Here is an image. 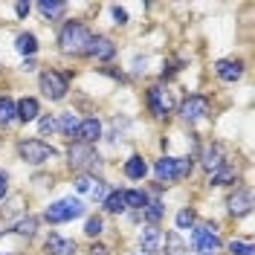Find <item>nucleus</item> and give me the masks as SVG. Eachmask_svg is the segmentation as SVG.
Here are the masks:
<instances>
[{
	"label": "nucleus",
	"instance_id": "obj_1",
	"mask_svg": "<svg viewBox=\"0 0 255 255\" xmlns=\"http://www.w3.org/2000/svg\"><path fill=\"white\" fill-rule=\"evenodd\" d=\"M90 38H93V35H90V29H87L81 20H67L61 35H58V44H61V52H67V55H79V52L87 49Z\"/></svg>",
	"mask_w": 255,
	"mask_h": 255
},
{
	"label": "nucleus",
	"instance_id": "obj_2",
	"mask_svg": "<svg viewBox=\"0 0 255 255\" xmlns=\"http://www.w3.org/2000/svg\"><path fill=\"white\" fill-rule=\"evenodd\" d=\"M191 157H159L154 165V174L159 183H177V180H186L191 174Z\"/></svg>",
	"mask_w": 255,
	"mask_h": 255
},
{
	"label": "nucleus",
	"instance_id": "obj_3",
	"mask_svg": "<svg viewBox=\"0 0 255 255\" xmlns=\"http://www.w3.org/2000/svg\"><path fill=\"white\" fill-rule=\"evenodd\" d=\"M81 215H84V203L76 200V197H64L58 203H49L47 212H44V218L49 223H67L73 218H81Z\"/></svg>",
	"mask_w": 255,
	"mask_h": 255
},
{
	"label": "nucleus",
	"instance_id": "obj_4",
	"mask_svg": "<svg viewBox=\"0 0 255 255\" xmlns=\"http://www.w3.org/2000/svg\"><path fill=\"white\" fill-rule=\"evenodd\" d=\"M17 154L23 157V162H29V165H41V162H49L58 151L52 145L41 142V139H23V142L17 145Z\"/></svg>",
	"mask_w": 255,
	"mask_h": 255
},
{
	"label": "nucleus",
	"instance_id": "obj_5",
	"mask_svg": "<svg viewBox=\"0 0 255 255\" xmlns=\"http://www.w3.org/2000/svg\"><path fill=\"white\" fill-rule=\"evenodd\" d=\"M38 81H41V93L47 96V99H52V102L64 99V96H67V90H70V84H67V76L55 73V70H44Z\"/></svg>",
	"mask_w": 255,
	"mask_h": 255
},
{
	"label": "nucleus",
	"instance_id": "obj_6",
	"mask_svg": "<svg viewBox=\"0 0 255 255\" xmlns=\"http://www.w3.org/2000/svg\"><path fill=\"white\" fill-rule=\"evenodd\" d=\"M191 247H194L197 253H203V255L218 253V250H221V238H218L215 226H197V229L191 232Z\"/></svg>",
	"mask_w": 255,
	"mask_h": 255
},
{
	"label": "nucleus",
	"instance_id": "obj_7",
	"mask_svg": "<svg viewBox=\"0 0 255 255\" xmlns=\"http://www.w3.org/2000/svg\"><path fill=\"white\" fill-rule=\"evenodd\" d=\"M76 142L79 145H93L102 139V122L96 119V116H90V119H81L79 128H76Z\"/></svg>",
	"mask_w": 255,
	"mask_h": 255
},
{
	"label": "nucleus",
	"instance_id": "obj_8",
	"mask_svg": "<svg viewBox=\"0 0 255 255\" xmlns=\"http://www.w3.org/2000/svg\"><path fill=\"white\" fill-rule=\"evenodd\" d=\"M162 241H165L162 229L151 226V223L139 232V247H142V253H148V255H159V253H162V247H165Z\"/></svg>",
	"mask_w": 255,
	"mask_h": 255
},
{
	"label": "nucleus",
	"instance_id": "obj_9",
	"mask_svg": "<svg viewBox=\"0 0 255 255\" xmlns=\"http://www.w3.org/2000/svg\"><path fill=\"white\" fill-rule=\"evenodd\" d=\"M209 113V99L203 96H189L183 105H180V116L186 119V122H197V119H203Z\"/></svg>",
	"mask_w": 255,
	"mask_h": 255
},
{
	"label": "nucleus",
	"instance_id": "obj_10",
	"mask_svg": "<svg viewBox=\"0 0 255 255\" xmlns=\"http://www.w3.org/2000/svg\"><path fill=\"white\" fill-rule=\"evenodd\" d=\"M67 157H70V165H73V168H84V165L99 168V157L93 154V148H90V145H79V142L70 145Z\"/></svg>",
	"mask_w": 255,
	"mask_h": 255
},
{
	"label": "nucleus",
	"instance_id": "obj_11",
	"mask_svg": "<svg viewBox=\"0 0 255 255\" xmlns=\"http://www.w3.org/2000/svg\"><path fill=\"white\" fill-rule=\"evenodd\" d=\"M148 108L154 116H168L171 113V93L165 87H151L148 90Z\"/></svg>",
	"mask_w": 255,
	"mask_h": 255
},
{
	"label": "nucleus",
	"instance_id": "obj_12",
	"mask_svg": "<svg viewBox=\"0 0 255 255\" xmlns=\"http://www.w3.org/2000/svg\"><path fill=\"white\" fill-rule=\"evenodd\" d=\"M84 52L93 55V58H99V61H108V58L116 55V44H113L111 38H105V35H96V38H90V44H87Z\"/></svg>",
	"mask_w": 255,
	"mask_h": 255
},
{
	"label": "nucleus",
	"instance_id": "obj_13",
	"mask_svg": "<svg viewBox=\"0 0 255 255\" xmlns=\"http://www.w3.org/2000/svg\"><path fill=\"white\" fill-rule=\"evenodd\" d=\"M250 209H253V191L247 189V186H241V189L229 197V212H232V215H250Z\"/></svg>",
	"mask_w": 255,
	"mask_h": 255
},
{
	"label": "nucleus",
	"instance_id": "obj_14",
	"mask_svg": "<svg viewBox=\"0 0 255 255\" xmlns=\"http://www.w3.org/2000/svg\"><path fill=\"white\" fill-rule=\"evenodd\" d=\"M47 253L49 255H73L76 253V241L61 238V235H49L47 238Z\"/></svg>",
	"mask_w": 255,
	"mask_h": 255
},
{
	"label": "nucleus",
	"instance_id": "obj_15",
	"mask_svg": "<svg viewBox=\"0 0 255 255\" xmlns=\"http://www.w3.org/2000/svg\"><path fill=\"white\" fill-rule=\"evenodd\" d=\"M15 113L20 122H32V119H38V113H41V108H38V99H32V96H26V99H20L15 105Z\"/></svg>",
	"mask_w": 255,
	"mask_h": 255
},
{
	"label": "nucleus",
	"instance_id": "obj_16",
	"mask_svg": "<svg viewBox=\"0 0 255 255\" xmlns=\"http://www.w3.org/2000/svg\"><path fill=\"white\" fill-rule=\"evenodd\" d=\"M215 73H218V79H223V81H238L241 73H244V64L241 61H218L215 64Z\"/></svg>",
	"mask_w": 255,
	"mask_h": 255
},
{
	"label": "nucleus",
	"instance_id": "obj_17",
	"mask_svg": "<svg viewBox=\"0 0 255 255\" xmlns=\"http://www.w3.org/2000/svg\"><path fill=\"white\" fill-rule=\"evenodd\" d=\"M145 174H148V162H145L139 154L128 157V162H125V177H130V180H142Z\"/></svg>",
	"mask_w": 255,
	"mask_h": 255
},
{
	"label": "nucleus",
	"instance_id": "obj_18",
	"mask_svg": "<svg viewBox=\"0 0 255 255\" xmlns=\"http://www.w3.org/2000/svg\"><path fill=\"white\" fill-rule=\"evenodd\" d=\"M221 165H223V148L221 145H206V151H203V168L218 171Z\"/></svg>",
	"mask_w": 255,
	"mask_h": 255
},
{
	"label": "nucleus",
	"instance_id": "obj_19",
	"mask_svg": "<svg viewBox=\"0 0 255 255\" xmlns=\"http://www.w3.org/2000/svg\"><path fill=\"white\" fill-rule=\"evenodd\" d=\"M15 49L20 55H35V52H38V38H35L32 32H20L15 38Z\"/></svg>",
	"mask_w": 255,
	"mask_h": 255
},
{
	"label": "nucleus",
	"instance_id": "obj_20",
	"mask_svg": "<svg viewBox=\"0 0 255 255\" xmlns=\"http://www.w3.org/2000/svg\"><path fill=\"white\" fill-rule=\"evenodd\" d=\"M148 206V194L142 189H128L125 191V209H136V212H142Z\"/></svg>",
	"mask_w": 255,
	"mask_h": 255
},
{
	"label": "nucleus",
	"instance_id": "obj_21",
	"mask_svg": "<svg viewBox=\"0 0 255 255\" xmlns=\"http://www.w3.org/2000/svg\"><path fill=\"white\" fill-rule=\"evenodd\" d=\"M102 206L108 209L111 215H119V212H125V191H111L108 197H105V203Z\"/></svg>",
	"mask_w": 255,
	"mask_h": 255
},
{
	"label": "nucleus",
	"instance_id": "obj_22",
	"mask_svg": "<svg viewBox=\"0 0 255 255\" xmlns=\"http://www.w3.org/2000/svg\"><path fill=\"white\" fill-rule=\"evenodd\" d=\"M15 119H17L15 102H12L9 96H3V99H0V122H3V125H12Z\"/></svg>",
	"mask_w": 255,
	"mask_h": 255
},
{
	"label": "nucleus",
	"instance_id": "obj_23",
	"mask_svg": "<svg viewBox=\"0 0 255 255\" xmlns=\"http://www.w3.org/2000/svg\"><path fill=\"white\" fill-rule=\"evenodd\" d=\"M55 125H58V130H61V133H67V136H73V133H76V128H79V119H76V113L70 111V113H61Z\"/></svg>",
	"mask_w": 255,
	"mask_h": 255
},
{
	"label": "nucleus",
	"instance_id": "obj_24",
	"mask_svg": "<svg viewBox=\"0 0 255 255\" xmlns=\"http://www.w3.org/2000/svg\"><path fill=\"white\" fill-rule=\"evenodd\" d=\"M232 180H235V168H229V165H221L218 171H212V177H209L212 186H226V183H232Z\"/></svg>",
	"mask_w": 255,
	"mask_h": 255
},
{
	"label": "nucleus",
	"instance_id": "obj_25",
	"mask_svg": "<svg viewBox=\"0 0 255 255\" xmlns=\"http://www.w3.org/2000/svg\"><path fill=\"white\" fill-rule=\"evenodd\" d=\"M38 12L47 17H61L64 12H67V3H49V0H44V3H38Z\"/></svg>",
	"mask_w": 255,
	"mask_h": 255
},
{
	"label": "nucleus",
	"instance_id": "obj_26",
	"mask_svg": "<svg viewBox=\"0 0 255 255\" xmlns=\"http://www.w3.org/2000/svg\"><path fill=\"white\" fill-rule=\"evenodd\" d=\"M142 212H145V221L151 223V226H157V221L165 215V209H162V203H159V200H148V206H145Z\"/></svg>",
	"mask_w": 255,
	"mask_h": 255
},
{
	"label": "nucleus",
	"instance_id": "obj_27",
	"mask_svg": "<svg viewBox=\"0 0 255 255\" xmlns=\"http://www.w3.org/2000/svg\"><path fill=\"white\" fill-rule=\"evenodd\" d=\"M162 244H168V255H183V253H186V250H183V241H180L177 232H168Z\"/></svg>",
	"mask_w": 255,
	"mask_h": 255
},
{
	"label": "nucleus",
	"instance_id": "obj_28",
	"mask_svg": "<svg viewBox=\"0 0 255 255\" xmlns=\"http://www.w3.org/2000/svg\"><path fill=\"white\" fill-rule=\"evenodd\" d=\"M35 229H38V221H35V218H23V221L15 226L17 235H26V238H32V235H35Z\"/></svg>",
	"mask_w": 255,
	"mask_h": 255
},
{
	"label": "nucleus",
	"instance_id": "obj_29",
	"mask_svg": "<svg viewBox=\"0 0 255 255\" xmlns=\"http://www.w3.org/2000/svg\"><path fill=\"white\" fill-rule=\"evenodd\" d=\"M102 229H105V223H102V218H99V215H93V218H87V223H84V232H87L90 238H96V235H102Z\"/></svg>",
	"mask_w": 255,
	"mask_h": 255
},
{
	"label": "nucleus",
	"instance_id": "obj_30",
	"mask_svg": "<svg viewBox=\"0 0 255 255\" xmlns=\"http://www.w3.org/2000/svg\"><path fill=\"white\" fill-rule=\"evenodd\" d=\"M191 223H194V212L191 209H180L177 212V229H189Z\"/></svg>",
	"mask_w": 255,
	"mask_h": 255
},
{
	"label": "nucleus",
	"instance_id": "obj_31",
	"mask_svg": "<svg viewBox=\"0 0 255 255\" xmlns=\"http://www.w3.org/2000/svg\"><path fill=\"white\" fill-rule=\"evenodd\" d=\"M93 186H96V177H90V174H79L76 177V189L79 191H87V194H90Z\"/></svg>",
	"mask_w": 255,
	"mask_h": 255
},
{
	"label": "nucleus",
	"instance_id": "obj_32",
	"mask_svg": "<svg viewBox=\"0 0 255 255\" xmlns=\"http://www.w3.org/2000/svg\"><path fill=\"white\" fill-rule=\"evenodd\" d=\"M229 253H232V255H253V244H244V241H232V244H229Z\"/></svg>",
	"mask_w": 255,
	"mask_h": 255
},
{
	"label": "nucleus",
	"instance_id": "obj_33",
	"mask_svg": "<svg viewBox=\"0 0 255 255\" xmlns=\"http://www.w3.org/2000/svg\"><path fill=\"white\" fill-rule=\"evenodd\" d=\"M108 194H111V191L105 189V183H102V180H96V186H93V191H90V197H93V200H99V203H105V197H108Z\"/></svg>",
	"mask_w": 255,
	"mask_h": 255
},
{
	"label": "nucleus",
	"instance_id": "obj_34",
	"mask_svg": "<svg viewBox=\"0 0 255 255\" xmlns=\"http://www.w3.org/2000/svg\"><path fill=\"white\" fill-rule=\"evenodd\" d=\"M111 12H113V23H119V26L128 23V12L122 9V6H111Z\"/></svg>",
	"mask_w": 255,
	"mask_h": 255
},
{
	"label": "nucleus",
	"instance_id": "obj_35",
	"mask_svg": "<svg viewBox=\"0 0 255 255\" xmlns=\"http://www.w3.org/2000/svg\"><path fill=\"white\" fill-rule=\"evenodd\" d=\"M38 128H41V133H52V130H58V125H55L52 116H44V119L38 122Z\"/></svg>",
	"mask_w": 255,
	"mask_h": 255
},
{
	"label": "nucleus",
	"instance_id": "obj_36",
	"mask_svg": "<svg viewBox=\"0 0 255 255\" xmlns=\"http://www.w3.org/2000/svg\"><path fill=\"white\" fill-rule=\"evenodd\" d=\"M6 191H9V177H6V174H0V200L6 197Z\"/></svg>",
	"mask_w": 255,
	"mask_h": 255
},
{
	"label": "nucleus",
	"instance_id": "obj_37",
	"mask_svg": "<svg viewBox=\"0 0 255 255\" xmlns=\"http://www.w3.org/2000/svg\"><path fill=\"white\" fill-rule=\"evenodd\" d=\"M29 9H32L29 3H17V6H15V12H17V17H26V15H29Z\"/></svg>",
	"mask_w": 255,
	"mask_h": 255
},
{
	"label": "nucleus",
	"instance_id": "obj_38",
	"mask_svg": "<svg viewBox=\"0 0 255 255\" xmlns=\"http://www.w3.org/2000/svg\"><path fill=\"white\" fill-rule=\"evenodd\" d=\"M90 255H108V247H102V244H93V247H90Z\"/></svg>",
	"mask_w": 255,
	"mask_h": 255
}]
</instances>
